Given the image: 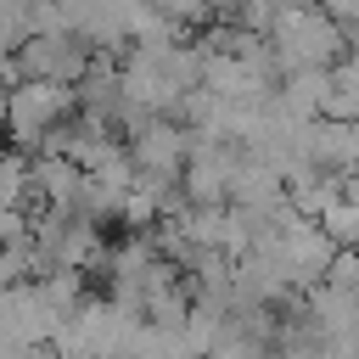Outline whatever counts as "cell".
I'll list each match as a JSON object with an SVG mask.
<instances>
[{"instance_id":"obj_1","label":"cell","mask_w":359,"mask_h":359,"mask_svg":"<svg viewBox=\"0 0 359 359\" xmlns=\"http://www.w3.org/2000/svg\"><path fill=\"white\" fill-rule=\"evenodd\" d=\"M73 118H79V90L73 84L22 79L6 95V146L28 151V157H56V140Z\"/></svg>"},{"instance_id":"obj_2","label":"cell","mask_w":359,"mask_h":359,"mask_svg":"<svg viewBox=\"0 0 359 359\" xmlns=\"http://www.w3.org/2000/svg\"><path fill=\"white\" fill-rule=\"evenodd\" d=\"M269 45L286 62V73L292 67H337L348 56V28L320 0H286L280 22L269 28Z\"/></svg>"},{"instance_id":"obj_3","label":"cell","mask_w":359,"mask_h":359,"mask_svg":"<svg viewBox=\"0 0 359 359\" xmlns=\"http://www.w3.org/2000/svg\"><path fill=\"white\" fill-rule=\"evenodd\" d=\"M140 325H146L140 314H129L123 303H112L107 292H95L79 314H67V325L56 337V353L62 359H129Z\"/></svg>"},{"instance_id":"obj_4","label":"cell","mask_w":359,"mask_h":359,"mask_svg":"<svg viewBox=\"0 0 359 359\" xmlns=\"http://www.w3.org/2000/svg\"><path fill=\"white\" fill-rule=\"evenodd\" d=\"M123 140H129L140 180H185V163L196 151V129L180 118H140Z\"/></svg>"},{"instance_id":"obj_5","label":"cell","mask_w":359,"mask_h":359,"mask_svg":"<svg viewBox=\"0 0 359 359\" xmlns=\"http://www.w3.org/2000/svg\"><path fill=\"white\" fill-rule=\"evenodd\" d=\"M17 62H22V79H45V84H84L90 79V67L101 62V50L84 39V34H73V28H56V34H39V39H28L22 50H17Z\"/></svg>"},{"instance_id":"obj_6","label":"cell","mask_w":359,"mask_h":359,"mask_svg":"<svg viewBox=\"0 0 359 359\" xmlns=\"http://www.w3.org/2000/svg\"><path fill=\"white\" fill-rule=\"evenodd\" d=\"M241 146H230V140H202L196 135V151H191V163H185V180H180V191H185V208H230V191H236V174H241Z\"/></svg>"},{"instance_id":"obj_7","label":"cell","mask_w":359,"mask_h":359,"mask_svg":"<svg viewBox=\"0 0 359 359\" xmlns=\"http://www.w3.org/2000/svg\"><path fill=\"white\" fill-rule=\"evenodd\" d=\"M309 163L325 168V174H353L359 168V123H342V118H314L309 123Z\"/></svg>"},{"instance_id":"obj_8","label":"cell","mask_w":359,"mask_h":359,"mask_svg":"<svg viewBox=\"0 0 359 359\" xmlns=\"http://www.w3.org/2000/svg\"><path fill=\"white\" fill-rule=\"evenodd\" d=\"M275 101H280L292 118H303V123L325 118V101H331V67H292V73L280 79Z\"/></svg>"},{"instance_id":"obj_9","label":"cell","mask_w":359,"mask_h":359,"mask_svg":"<svg viewBox=\"0 0 359 359\" xmlns=\"http://www.w3.org/2000/svg\"><path fill=\"white\" fill-rule=\"evenodd\" d=\"M320 230H325L337 247H359V208H353V202L325 208V213H320Z\"/></svg>"},{"instance_id":"obj_10","label":"cell","mask_w":359,"mask_h":359,"mask_svg":"<svg viewBox=\"0 0 359 359\" xmlns=\"http://www.w3.org/2000/svg\"><path fill=\"white\" fill-rule=\"evenodd\" d=\"M320 6H325V11L348 28V34H359V0H320Z\"/></svg>"},{"instance_id":"obj_11","label":"cell","mask_w":359,"mask_h":359,"mask_svg":"<svg viewBox=\"0 0 359 359\" xmlns=\"http://www.w3.org/2000/svg\"><path fill=\"white\" fill-rule=\"evenodd\" d=\"M342 202H353V208H359V168L342 180Z\"/></svg>"},{"instance_id":"obj_12","label":"cell","mask_w":359,"mask_h":359,"mask_svg":"<svg viewBox=\"0 0 359 359\" xmlns=\"http://www.w3.org/2000/svg\"><path fill=\"white\" fill-rule=\"evenodd\" d=\"M208 6H213L219 17H236V6H241V0H208Z\"/></svg>"},{"instance_id":"obj_13","label":"cell","mask_w":359,"mask_h":359,"mask_svg":"<svg viewBox=\"0 0 359 359\" xmlns=\"http://www.w3.org/2000/svg\"><path fill=\"white\" fill-rule=\"evenodd\" d=\"M0 146H6V107H0Z\"/></svg>"}]
</instances>
